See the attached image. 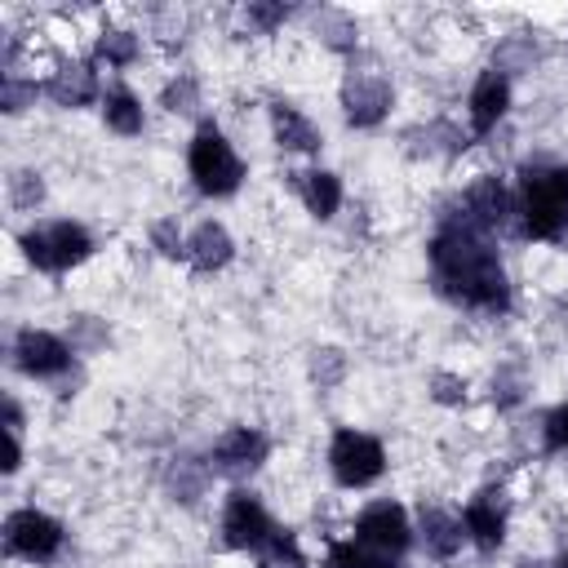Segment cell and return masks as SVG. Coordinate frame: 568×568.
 Returning a JSON list of instances; mask_svg holds the SVG:
<instances>
[{"label": "cell", "mask_w": 568, "mask_h": 568, "mask_svg": "<svg viewBox=\"0 0 568 568\" xmlns=\"http://www.w3.org/2000/svg\"><path fill=\"white\" fill-rule=\"evenodd\" d=\"M271 133H275V142H280L284 151H302V155H311V151L324 146V133H320L293 102H284V98L271 102Z\"/></svg>", "instance_id": "e0dca14e"}, {"label": "cell", "mask_w": 568, "mask_h": 568, "mask_svg": "<svg viewBox=\"0 0 568 568\" xmlns=\"http://www.w3.org/2000/svg\"><path fill=\"white\" fill-rule=\"evenodd\" d=\"M506 111H510V75L497 71V67L479 71V80L470 89V129L484 138V133H493L501 124Z\"/></svg>", "instance_id": "5bb4252c"}, {"label": "cell", "mask_w": 568, "mask_h": 568, "mask_svg": "<svg viewBox=\"0 0 568 568\" xmlns=\"http://www.w3.org/2000/svg\"><path fill=\"white\" fill-rule=\"evenodd\" d=\"M133 58H138V36H133V31L111 27V31H102V36H98V44H93V62H106V67H129Z\"/></svg>", "instance_id": "603a6c76"}, {"label": "cell", "mask_w": 568, "mask_h": 568, "mask_svg": "<svg viewBox=\"0 0 568 568\" xmlns=\"http://www.w3.org/2000/svg\"><path fill=\"white\" fill-rule=\"evenodd\" d=\"M71 359H75V346L49 328H22L13 337V364L27 377H62L71 368Z\"/></svg>", "instance_id": "30bf717a"}, {"label": "cell", "mask_w": 568, "mask_h": 568, "mask_svg": "<svg viewBox=\"0 0 568 568\" xmlns=\"http://www.w3.org/2000/svg\"><path fill=\"white\" fill-rule=\"evenodd\" d=\"M271 453V439L253 426H231L226 435H217L213 453H209V470L213 475H226V479H240V475H253Z\"/></svg>", "instance_id": "7c38bea8"}, {"label": "cell", "mask_w": 568, "mask_h": 568, "mask_svg": "<svg viewBox=\"0 0 568 568\" xmlns=\"http://www.w3.org/2000/svg\"><path fill=\"white\" fill-rule=\"evenodd\" d=\"M297 182V195H302V204L311 209V217H320V222H328L337 209H342V178L337 173H328V169H311V173H293Z\"/></svg>", "instance_id": "d6986e66"}, {"label": "cell", "mask_w": 568, "mask_h": 568, "mask_svg": "<svg viewBox=\"0 0 568 568\" xmlns=\"http://www.w3.org/2000/svg\"><path fill=\"white\" fill-rule=\"evenodd\" d=\"M342 373H346L342 351L324 346V351H315V355H311V377H315L320 386H337V382H342Z\"/></svg>", "instance_id": "f1b7e54d"}, {"label": "cell", "mask_w": 568, "mask_h": 568, "mask_svg": "<svg viewBox=\"0 0 568 568\" xmlns=\"http://www.w3.org/2000/svg\"><path fill=\"white\" fill-rule=\"evenodd\" d=\"M426 253H430V280L448 302H457L466 311H484V315H501L510 306L506 266L484 231H475L448 213Z\"/></svg>", "instance_id": "6da1fadb"}, {"label": "cell", "mask_w": 568, "mask_h": 568, "mask_svg": "<svg viewBox=\"0 0 568 568\" xmlns=\"http://www.w3.org/2000/svg\"><path fill=\"white\" fill-rule=\"evenodd\" d=\"M151 244H155L164 257H173V262H178V257H186V235H182V231H178V222H169V217L151 226Z\"/></svg>", "instance_id": "f546056e"}, {"label": "cell", "mask_w": 568, "mask_h": 568, "mask_svg": "<svg viewBox=\"0 0 568 568\" xmlns=\"http://www.w3.org/2000/svg\"><path fill=\"white\" fill-rule=\"evenodd\" d=\"M18 244H22L27 262H31V266H40V271H49V275H62V271L80 266V262L93 253V235H89L80 222H71V217L40 222V226L22 231V240H18Z\"/></svg>", "instance_id": "277c9868"}, {"label": "cell", "mask_w": 568, "mask_h": 568, "mask_svg": "<svg viewBox=\"0 0 568 568\" xmlns=\"http://www.w3.org/2000/svg\"><path fill=\"white\" fill-rule=\"evenodd\" d=\"M257 564L262 568H306V555H302V546H297V537L288 528H275L266 537V546L257 550Z\"/></svg>", "instance_id": "44dd1931"}, {"label": "cell", "mask_w": 568, "mask_h": 568, "mask_svg": "<svg viewBox=\"0 0 568 568\" xmlns=\"http://www.w3.org/2000/svg\"><path fill=\"white\" fill-rule=\"evenodd\" d=\"M315 31L333 44V49H351L355 44V22L346 18V13H333V9H324L320 18H315Z\"/></svg>", "instance_id": "4316f807"}, {"label": "cell", "mask_w": 568, "mask_h": 568, "mask_svg": "<svg viewBox=\"0 0 568 568\" xmlns=\"http://www.w3.org/2000/svg\"><path fill=\"white\" fill-rule=\"evenodd\" d=\"M453 217L466 222V226H475V231H484V235H493V231H501V226L515 217V195L506 191L501 178L484 173V178H475V182L462 191Z\"/></svg>", "instance_id": "52a82bcc"}, {"label": "cell", "mask_w": 568, "mask_h": 568, "mask_svg": "<svg viewBox=\"0 0 568 568\" xmlns=\"http://www.w3.org/2000/svg\"><path fill=\"white\" fill-rule=\"evenodd\" d=\"M506 493L501 488H479L466 510H462V524H466V541H475L479 550H497L506 541Z\"/></svg>", "instance_id": "4fadbf2b"}, {"label": "cell", "mask_w": 568, "mask_h": 568, "mask_svg": "<svg viewBox=\"0 0 568 568\" xmlns=\"http://www.w3.org/2000/svg\"><path fill=\"white\" fill-rule=\"evenodd\" d=\"M102 120H106V129L120 133V138H138V133L146 129L142 102H138L124 84H111V89L102 93Z\"/></svg>", "instance_id": "ffe728a7"}, {"label": "cell", "mask_w": 568, "mask_h": 568, "mask_svg": "<svg viewBox=\"0 0 568 568\" xmlns=\"http://www.w3.org/2000/svg\"><path fill=\"white\" fill-rule=\"evenodd\" d=\"M430 395H435L439 404H462V399H466V382L453 377V373H435V377H430Z\"/></svg>", "instance_id": "d6a6232c"}, {"label": "cell", "mask_w": 568, "mask_h": 568, "mask_svg": "<svg viewBox=\"0 0 568 568\" xmlns=\"http://www.w3.org/2000/svg\"><path fill=\"white\" fill-rule=\"evenodd\" d=\"M515 222L528 240H559L568 231V164H528L519 173Z\"/></svg>", "instance_id": "7a4b0ae2"}, {"label": "cell", "mask_w": 568, "mask_h": 568, "mask_svg": "<svg viewBox=\"0 0 568 568\" xmlns=\"http://www.w3.org/2000/svg\"><path fill=\"white\" fill-rule=\"evenodd\" d=\"M44 93H49L58 106H71V111H75V106H89V102H102L93 62H62V67L49 75Z\"/></svg>", "instance_id": "2e32d148"}, {"label": "cell", "mask_w": 568, "mask_h": 568, "mask_svg": "<svg viewBox=\"0 0 568 568\" xmlns=\"http://www.w3.org/2000/svg\"><path fill=\"white\" fill-rule=\"evenodd\" d=\"M417 532H422L426 555H435V559H453L462 550V541H466L462 515H453L444 506H422L417 510Z\"/></svg>", "instance_id": "9a60e30c"}, {"label": "cell", "mask_w": 568, "mask_h": 568, "mask_svg": "<svg viewBox=\"0 0 568 568\" xmlns=\"http://www.w3.org/2000/svg\"><path fill=\"white\" fill-rule=\"evenodd\" d=\"M555 568H568V550H559V559H555Z\"/></svg>", "instance_id": "836d02e7"}, {"label": "cell", "mask_w": 568, "mask_h": 568, "mask_svg": "<svg viewBox=\"0 0 568 568\" xmlns=\"http://www.w3.org/2000/svg\"><path fill=\"white\" fill-rule=\"evenodd\" d=\"M355 541H364L368 550L386 555V559H404L413 546V524L404 515V506L395 501H373L359 510L355 519Z\"/></svg>", "instance_id": "ba28073f"}, {"label": "cell", "mask_w": 568, "mask_h": 568, "mask_svg": "<svg viewBox=\"0 0 568 568\" xmlns=\"http://www.w3.org/2000/svg\"><path fill=\"white\" fill-rule=\"evenodd\" d=\"M275 528H280V524L266 515V506H262L253 493L235 488V493L226 497V506H222V541H226L231 550H253V555H257Z\"/></svg>", "instance_id": "9c48e42d"}, {"label": "cell", "mask_w": 568, "mask_h": 568, "mask_svg": "<svg viewBox=\"0 0 568 568\" xmlns=\"http://www.w3.org/2000/svg\"><path fill=\"white\" fill-rule=\"evenodd\" d=\"M213 470H209V462H191V457H182L173 470H169V488L178 493V501H195L200 493H204V479H209Z\"/></svg>", "instance_id": "cb8c5ba5"}, {"label": "cell", "mask_w": 568, "mask_h": 568, "mask_svg": "<svg viewBox=\"0 0 568 568\" xmlns=\"http://www.w3.org/2000/svg\"><path fill=\"white\" fill-rule=\"evenodd\" d=\"M390 98H395V89H390V80L377 75V71H351V75L342 80V111H346V120H351L355 129L382 124L386 111H390Z\"/></svg>", "instance_id": "8fae6325"}, {"label": "cell", "mask_w": 568, "mask_h": 568, "mask_svg": "<svg viewBox=\"0 0 568 568\" xmlns=\"http://www.w3.org/2000/svg\"><path fill=\"white\" fill-rule=\"evenodd\" d=\"M36 80H18V71H4V84H0V106L9 111V115H18V111H27V102H36Z\"/></svg>", "instance_id": "83f0119b"}, {"label": "cell", "mask_w": 568, "mask_h": 568, "mask_svg": "<svg viewBox=\"0 0 568 568\" xmlns=\"http://www.w3.org/2000/svg\"><path fill=\"white\" fill-rule=\"evenodd\" d=\"M160 102H164L173 115H191V111L200 106V84H195L191 75H178V80H169V84H164Z\"/></svg>", "instance_id": "d4e9b609"}, {"label": "cell", "mask_w": 568, "mask_h": 568, "mask_svg": "<svg viewBox=\"0 0 568 568\" xmlns=\"http://www.w3.org/2000/svg\"><path fill=\"white\" fill-rule=\"evenodd\" d=\"M328 470H333V479L342 488H368L386 470V448H382V439L342 426L333 435V444H328Z\"/></svg>", "instance_id": "5b68a950"}, {"label": "cell", "mask_w": 568, "mask_h": 568, "mask_svg": "<svg viewBox=\"0 0 568 568\" xmlns=\"http://www.w3.org/2000/svg\"><path fill=\"white\" fill-rule=\"evenodd\" d=\"M541 435H546V448L568 453V404H559V408H550L541 417Z\"/></svg>", "instance_id": "4dcf8cb0"}, {"label": "cell", "mask_w": 568, "mask_h": 568, "mask_svg": "<svg viewBox=\"0 0 568 568\" xmlns=\"http://www.w3.org/2000/svg\"><path fill=\"white\" fill-rule=\"evenodd\" d=\"M4 550L31 564H49L62 550V524L36 506H22L4 519Z\"/></svg>", "instance_id": "8992f818"}, {"label": "cell", "mask_w": 568, "mask_h": 568, "mask_svg": "<svg viewBox=\"0 0 568 568\" xmlns=\"http://www.w3.org/2000/svg\"><path fill=\"white\" fill-rule=\"evenodd\" d=\"M186 169H191V182L204 191V195H235L240 182H244V160L235 155V146L226 142V133L217 124H200L191 146H186Z\"/></svg>", "instance_id": "3957f363"}, {"label": "cell", "mask_w": 568, "mask_h": 568, "mask_svg": "<svg viewBox=\"0 0 568 568\" xmlns=\"http://www.w3.org/2000/svg\"><path fill=\"white\" fill-rule=\"evenodd\" d=\"M9 200H13L18 209H36V204L44 200V182H40V173H31V169H13V173H9Z\"/></svg>", "instance_id": "484cf974"}, {"label": "cell", "mask_w": 568, "mask_h": 568, "mask_svg": "<svg viewBox=\"0 0 568 568\" xmlns=\"http://www.w3.org/2000/svg\"><path fill=\"white\" fill-rule=\"evenodd\" d=\"M328 568H399V559H386L377 550H368L364 541H333L328 546Z\"/></svg>", "instance_id": "7402d4cb"}, {"label": "cell", "mask_w": 568, "mask_h": 568, "mask_svg": "<svg viewBox=\"0 0 568 568\" xmlns=\"http://www.w3.org/2000/svg\"><path fill=\"white\" fill-rule=\"evenodd\" d=\"M244 18H248V27H257V31H275V27L288 18V9H284V4H248Z\"/></svg>", "instance_id": "1f68e13d"}, {"label": "cell", "mask_w": 568, "mask_h": 568, "mask_svg": "<svg viewBox=\"0 0 568 568\" xmlns=\"http://www.w3.org/2000/svg\"><path fill=\"white\" fill-rule=\"evenodd\" d=\"M235 257V240H231V231L222 226V222H200L191 235H186V262L195 266V271H222L226 262Z\"/></svg>", "instance_id": "ac0fdd59"}]
</instances>
